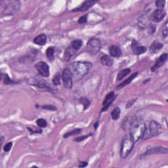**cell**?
<instances>
[{
  "label": "cell",
  "mask_w": 168,
  "mask_h": 168,
  "mask_svg": "<svg viewBox=\"0 0 168 168\" xmlns=\"http://www.w3.org/2000/svg\"><path fill=\"white\" fill-rule=\"evenodd\" d=\"M91 67L92 64L91 63L76 61L70 64L69 69L72 74L73 80L78 81L82 79L88 73Z\"/></svg>",
  "instance_id": "cell-1"
},
{
  "label": "cell",
  "mask_w": 168,
  "mask_h": 168,
  "mask_svg": "<svg viewBox=\"0 0 168 168\" xmlns=\"http://www.w3.org/2000/svg\"><path fill=\"white\" fill-rule=\"evenodd\" d=\"M1 14L5 16H13L20 9L21 2L18 1H1Z\"/></svg>",
  "instance_id": "cell-2"
},
{
  "label": "cell",
  "mask_w": 168,
  "mask_h": 168,
  "mask_svg": "<svg viewBox=\"0 0 168 168\" xmlns=\"http://www.w3.org/2000/svg\"><path fill=\"white\" fill-rule=\"evenodd\" d=\"M147 130V126L143 122H140L131 126L130 131V138L135 143L142 137H144Z\"/></svg>",
  "instance_id": "cell-3"
},
{
  "label": "cell",
  "mask_w": 168,
  "mask_h": 168,
  "mask_svg": "<svg viewBox=\"0 0 168 168\" xmlns=\"http://www.w3.org/2000/svg\"><path fill=\"white\" fill-rule=\"evenodd\" d=\"M135 143L130 137H125L122 141L120 148V156L122 158L127 157L133 150Z\"/></svg>",
  "instance_id": "cell-4"
},
{
  "label": "cell",
  "mask_w": 168,
  "mask_h": 168,
  "mask_svg": "<svg viewBox=\"0 0 168 168\" xmlns=\"http://www.w3.org/2000/svg\"><path fill=\"white\" fill-rule=\"evenodd\" d=\"M101 48V43L98 38H93L88 41L87 43L86 49L88 52L91 55H95L97 54Z\"/></svg>",
  "instance_id": "cell-5"
},
{
  "label": "cell",
  "mask_w": 168,
  "mask_h": 168,
  "mask_svg": "<svg viewBox=\"0 0 168 168\" xmlns=\"http://www.w3.org/2000/svg\"><path fill=\"white\" fill-rule=\"evenodd\" d=\"M62 80L64 86L67 89H71L73 86V76L69 69H65L62 73Z\"/></svg>",
  "instance_id": "cell-6"
},
{
  "label": "cell",
  "mask_w": 168,
  "mask_h": 168,
  "mask_svg": "<svg viewBox=\"0 0 168 168\" xmlns=\"http://www.w3.org/2000/svg\"><path fill=\"white\" fill-rule=\"evenodd\" d=\"M162 131L161 125L155 120H153L149 124V136L150 137H154L159 135Z\"/></svg>",
  "instance_id": "cell-7"
},
{
  "label": "cell",
  "mask_w": 168,
  "mask_h": 168,
  "mask_svg": "<svg viewBox=\"0 0 168 168\" xmlns=\"http://www.w3.org/2000/svg\"><path fill=\"white\" fill-rule=\"evenodd\" d=\"M35 67L38 70V73L40 74V75L42 77H47L49 76V66L46 63L40 61L35 64Z\"/></svg>",
  "instance_id": "cell-8"
},
{
  "label": "cell",
  "mask_w": 168,
  "mask_h": 168,
  "mask_svg": "<svg viewBox=\"0 0 168 168\" xmlns=\"http://www.w3.org/2000/svg\"><path fill=\"white\" fill-rule=\"evenodd\" d=\"M40 78H31L28 80V83L30 85L37 87L40 89H46L48 91H51L49 84L43 80H39Z\"/></svg>",
  "instance_id": "cell-9"
},
{
  "label": "cell",
  "mask_w": 168,
  "mask_h": 168,
  "mask_svg": "<svg viewBox=\"0 0 168 168\" xmlns=\"http://www.w3.org/2000/svg\"><path fill=\"white\" fill-rule=\"evenodd\" d=\"M166 15V13L163 9H156L151 14L150 20L154 22H156V23H158V22H160L163 20Z\"/></svg>",
  "instance_id": "cell-10"
},
{
  "label": "cell",
  "mask_w": 168,
  "mask_h": 168,
  "mask_svg": "<svg viewBox=\"0 0 168 168\" xmlns=\"http://www.w3.org/2000/svg\"><path fill=\"white\" fill-rule=\"evenodd\" d=\"M96 3H97V1H94V0H88V1H85L83 2L82 5L80 7L74 9L72 10L73 12H82V11H86L92 7Z\"/></svg>",
  "instance_id": "cell-11"
},
{
  "label": "cell",
  "mask_w": 168,
  "mask_h": 168,
  "mask_svg": "<svg viewBox=\"0 0 168 168\" xmlns=\"http://www.w3.org/2000/svg\"><path fill=\"white\" fill-rule=\"evenodd\" d=\"M114 99H115L114 92V91L110 92L108 94L106 95V97L104 100V101H103V103H102L103 108L102 109V112H105V111H107V109L108 108L109 106L111 105L112 102L114 101Z\"/></svg>",
  "instance_id": "cell-12"
},
{
  "label": "cell",
  "mask_w": 168,
  "mask_h": 168,
  "mask_svg": "<svg viewBox=\"0 0 168 168\" xmlns=\"http://www.w3.org/2000/svg\"><path fill=\"white\" fill-rule=\"evenodd\" d=\"M167 57H168L167 53H163L162 55H161L160 57L158 58V59L157 60L154 65L151 68L152 72H154L155 71H156L158 69H159L160 67L162 66L164 63L166 62Z\"/></svg>",
  "instance_id": "cell-13"
},
{
  "label": "cell",
  "mask_w": 168,
  "mask_h": 168,
  "mask_svg": "<svg viewBox=\"0 0 168 168\" xmlns=\"http://www.w3.org/2000/svg\"><path fill=\"white\" fill-rule=\"evenodd\" d=\"M158 154H167V148L163 147H154L147 150L143 156H145L148 155Z\"/></svg>",
  "instance_id": "cell-14"
},
{
  "label": "cell",
  "mask_w": 168,
  "mask_h": 168,
  "mask_svg": "<svg viewBox=\"0 0 168 168\" xmlns=\"http://www.w3.org/2000/svg\"><path fill=\"white\" fill-rule=\"evenodd\" d=\"M132 49H133V52L136 55H140L141 54H143L147 51V48L144 46H139V44L137 43V41L133 40V43H132Z\"/></svg>",
  "instance_id": "cell-15"
},
{
  "label": "cell",
  "mask_w": 168,
  "mask_h": 168,
  "mask_svg": "<svg viewBox=\"0 0 168 168\" xmlns=\"http://www.w3.org/2000/svg\"><path fill=\"white\" fill-rule=\"evenodd\" d=\"M109 53L112 57H120L122 55V51L120 48L116 46H111L109 47Z\"/></svg>",
  "instance_id": "cell-16"
},
{
  "label": "cell",
  "mask_w": 168,
  "mask_h": 168,
  "mask_svg": "<svg viewBox=\"0 0 168 168\" xmlns=\"http://www.w3.org/2000/svg\"><path fill=\"white\" fill-rule=\"evenodd\" d=\"M34 43L38 46H44L47 42V36L46 34H41L34 39Z\"/></svg>",
  "instance_id": "cell-17"
},
{
  "label": "cell",
  "mask_w": 168,
  "mask_h": 168,
  "mask_svg": "<svg viewBox=\"0 0 168 168\" xmlns=\"http://www.w3.org/2000/svg\"><path fill=\"white\" fill-rule=\"evenodd\" d=\"M163 47V44L158 41H154L150 45L149 48V51L150 53H156L158 51L160 50Z\"/></svg>",
  "instance_id": "cell-18"
},
{
  "label": "cell",
  "mask_w": 168,
  "mask_h": 168,
  "mask_svg": "<svg viewBox=\"0 0 168 168\" xmlns=\"http://www.w3.org/2000/svg\"><path fill=\"white\" fill-rule=\"evenodd\" d=\"M138 74H139L138 72H135L134 74H132V75L130 77H129L126 80H125L124 82H122L121 84H119V85L117 87V89H122L123 88H124L125 86L129 85V84H130L132 82V81H133L135 78V77H136L138 76Z\"/></svg>",
  "instance_id": "cell-19"
},
{
  "label": "cell",
  "mask_w": 168,
  "mask_h": 168,
  "mask_svg": "<svg viewBox=\"0 0 168 168\" xmlns=\"http://www.w3.org/2000/svg\"><path fill=\"white\" fill-rule=\"evenodd\" d=\"M101 63L104 66H112L114 64V60L108 55H103L101 58Z\"/></svg>",
  "instance_id": "cell-20"
},
{
  "label": "cell",
  "mask_w": 168,
  "mask_h": 168,
  "mask_svg": "<svg viewBox=\"0 0 168 168\" xmlns=\"http://www.w3.org/2000/svg\"><path fill=\"white\" fill-rule=\"evenodd\" d=\"M75 52H76V51L75 50H74L70 46L69 47H68L65 50V52H64V60L65 61H69L71 59V57L74 55V54L75 53Z\"/></svg>",
  "instance_id": "cell-21"
},
{
  "label": "cell",
  "mask_w": 168,
  "mask_h": 168,
  "mask_svg": "<svg viewBox=\"0 0 168 168\" xmlns=\"http://www.w3.org/2000/svg\"><path fill=\"white\" fill-rule=\"evenodd\" d=\"M83 42L81 40H75L71 42L70 47L76 51H78L82 46Z\"/></svg>",
  "instance_id": "cell-22"
},
{
  "label": "cell",
  "mask_w": 168,
  "mask_h": 168,
  "mask_svg": "<svg viewBox=\"0 0 168 168\" xmlns=\"http://www.w3.org/2000/svg\"><path fill=\"white\" fill-rule=\"evenodd\" d=\"M1 80L5 85H11V84L17 83V82L10 79L7 74H1Z\"/></svg>",
  "instance_id": "cell-23"
},
{
  "label": "cell",
  "mask_w": 168,
  "mask_h": 168,
  "mask_svg": "<svg viewBox=\"0 0 168 168\" xmlns=\"http://www.w3.org/2000/svg\"><path fill=\"white\" fill-rule=\"evenodd\" d=\"M131 72V69H126L124 70H121L120 72H119L117 76V80L118 81H120L121 80H122L124 77H125L126 76H127L129 74H130Z\"/></svg>",
  "instance_id": "cell-24"
},
{
  "label": "cell",
  "mask_w": 168,
  "mask_h": 168,
  "mask_svg": "<svg viewBox=\"0 0 168 168\" xmlns=\"http://www.w3.org/2000/svg\"><path fill=\"white\" fill-rule=\"evenodd\" d=\"M54 53H55V47H49L46 50V56L49 60H54Z\"/></svg>",
  "instance_id": "cell-25"
},
{
  "label": "cell",
  "mask_w": 168,
  "mask_h": 168,
  "mask_svg": "<svg viewBox=\"0 0 168 168\" xmlns=\"http://www.w3.org/2000/svg\"><path fill=\"white\" fill-rule=\"evenodd\" d=\"M120 113H121V111L119 107L114 108L111 112L112 118L114 119V120L118 119L119 118V116H120Z\"/></svg>",
  "instance_id": "cell-26"
},
{
  "label": "cell",
  "mask_w": 168,
  "mask_h": 168,
  "mask_svg": "<svg viewBox=\"0 0 168 168\" xmlns=\"http://www.w3.org/2000/svg\"><path fill=\"white\" fill-rule=\"evenodd\" d=\"M81 131L82 130L79 128H76V129H74V130L72 131H70L69 132H67L64 135V138H67V137H69L70 136H72V135H76L77 134H80L81 133Z\"/></svg>",
  "instance_id": "cell-27"
},
{
  "label": "cell",
  "mask_w": 168,
  "mask_h": 168,
  "mask_svg": "<svg viewBox=\"0 0 168 168\" xmlns=\"http://www.w3.org/2000/svg\"><path fill=\"white\" fill-rule=\"evenodd\" d=\"M34 59V57H32L30 55H25L24 57H21V59H19V61L22 63H27L30 62H33Z\"/></svg>",
  "instance_id": "cell-28"
},
{
  "label": "cell",
  "mask_w": 168,
  "mask_h": 168,
  "mask_svg": "<svg viewBox=\"0 0 168 168\" xmlns=\"http://www.w3.org/2000/svg\"><path fill=\"white\" fill-rule=\"evenodd\" d=\"M60 74L59 72H57L55 74V76L53 78L52 82L53 83L54 85H59L60 84Z\"/></svg>",
  "instance_id": "cell-29"
},
{
  "label": "cell",
  "mask_w": 168,
  "mask_h": 168,
  "mask_svg": "<svg viewBox=\"0 0 168 168\" xmlns=\"http://www.w3.org/2000/svg\"><path fill=\"white\" fill-rule=\"evenodd\" d=\"M147 18L144 17V16H142V17L140 18L139 20V22H138V24L139 26V27L141 28H144L146 27V25H147Z\"/></svg>",
  "instance_id": "cell-30"
},
{
  "label": "cell",
  "mask_w": 168,
  "mask_h": 168,
  "mask_svg": "<svg viewBox=\"0 0 168 168\" xmlns=\"http://www.w3.org/2000/svg\"><path fill=\"white\" fill-rule=\"evenodd\" d=\"M36 124H38L39 127H46L47 125V122H46V119L43 118L38 119L36 121Z\"/></svg>",
  "instance_id": "cell-31"
},
{
  "label": "cell",
  "mask_w": 168,
  "mask_h": 168,
  "mask_svg": "<svg viewBox=\"0 0 168 168\" xmlns=\"http://www.w3.org/2000/svg\"><path fill=\"white\" fill-rule=\"evenodd\" d=\"M80 102L82 103V105H83V106H84L83 109L84 110H86L90 105V101H89L88 99H86V98H84V97L81 98L80 100Z\"/></svg>",
  "instance_id": "cell-32"
},
{
  "label": "cell",
  "mask_w": 168,
  "mask_h": 168,
  "mask_svg": "<svg viewBox=\"0 0 168 168\" xmlns=\"http://www.w3.org/2000/svg\"><path fill=\"white\" fill-rule=\"evenodd\" d=\"M162 35L164 38H166L168 35V28H167V21L165 22V24L163 26L162 28Z\"/></svg>",
  "instance_id": "cell-33"
},
{
  "label": "cell",
  "mask_w": 168,
  "mask_h": 168,
  "mask_svg": "<svg viewBox=\"0 0 168 168\" xmlns=\"http://www.w3.org/2000/svg\"><path fill=\"white\" fill-rule=\"evenodd\" d=\"M165 4H166V1H162V0H158V1H156V6L160 9H163V8L165 6Z\"/></svg>",
  "instance_id": "cell-34"
},
{
  "label": "cell",
  "mask_w": 168,
  "mask_h": 168,
  "mask_svg": "<svg viewBox=\"0 0 168 168\" xmlns=\"http://www.w3.org/2000/svg\"><path fill=\"white\" fill-rule=\"evenodd\" d=\"M42 108L47 110V111H57V108L55 106H54L53 105H44L43 106H41Z\"/></svg>",
  "instance_id": "cell-35"
},
{
  "label": "cell",
  "mask_w": 168,
  "mask_h": 168,
  "mask_svg": "<svg viewBox=\"0 0 168 168\" xmlns=\"http://www.w3.org/2000/svg\"><path fill=\"white\" fill-rule=\"evenodd\" d=\"M88 21V15H83L82 17H81L79 19L77 22H78V23L80 24H83V23H85V22Z\"/></svg>",
  "instance_id": "cell-36"
},
{
  "label": "cell",
  "mask_w": 168,
  "mask_h": 168,
  "mask_svg": "<svg viewBox=\"0 0 168 168\" xmlns=\"http://www.w3.org/2000/svg\"><path fill=\"white\" fill-rule=\"evenodd\" d=\"M91 135H92V134H89V135H85V136H81V137H77V138L75 139H74V141L81 142V141H82L83 140H85V139H87L88 137H90Z\"/></svg>",
  "instance_id": "cell-37"
},
{
  "label": "cell",
  "mask_w": 168,
  "mask_h": 168,
  "mask_svg": "<svg viewBox=\"0 0 168 168\" xmlns=\"http://www.w3.org/2000/svg\"><path fill=\"white\" fill-rule=\"evenodd\" d=\"M12 146H13V143H12V142H10V143H8L4 148V151L5 152H9V150L11 149Z\"/></svg>",
  "instance_id": "cell-38"
},
{
  "label": "cell",
  "mask_w": 168,
  "mask_h": 168,
  "mask_svg": "<svg viewBox=\"0 0 168 168\" xmlns=\"http://www.w3.org/2000/svg\"><path fill=\"white\" fill-rule=\"evenodd\" d=\"M149 28H150L149 29V33L150 34H153L154 33V32H155V29H156V28H155V26L150 24Z\"/></svg>",
  "instance_id": "cell-39"
},
{
  "label": "cell",
  "mask_w": 168,
  "mask_h": 168,
  "mask_svg": "<svg viewBox=\"0 0 168 168\" xmlns=\"http://www.w3.org/2000/svg\"><path fill=\"white\" fill-rule=\"evenodd\" d=\"M88 166V162H86V161H83V162H81L79 165V167H85Z\"/></svg>",
  "instance_id": "cell-40"
},
{
  "label": "cell",
  "mask_w": 168,
  "mask_h": 168,
  "mask_svg": "<svg viewBox=\"0 0 168 168\" xmlns=\"http://www.w3.org/2000/svg\"><path fill=\"white\" fill-rule=\"evenodd\" d=\"M97 127H98V122H97L95 124H94V127L95 129H97Z\"/></svg>",
  "instance_id": "cell-41"
}]
</instances>
